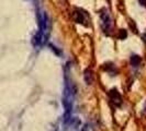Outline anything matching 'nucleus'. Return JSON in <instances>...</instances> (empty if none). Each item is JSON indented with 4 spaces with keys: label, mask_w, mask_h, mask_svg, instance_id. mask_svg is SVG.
Segmentation results:
<instances>
[{
    "label": "nucleus",
    "mask_w": 146,
    "mask_h": 131,
    "mask_svg": "<svg viewBox=\"0 0 146 131\" xmlns=\"http://www.w3.org/2000/svg\"><path fill=\"white\" fill-rule=\"evenodd\" d=\"M100 19H101V24H102L103 29L106 32H108L111 28V18H110L109 13L106 10H102L100 12Z\"/></svg>",
    "instance_id": "nucleus-1"
},
{
    "label": "nucleus",
    "mask_w": 146,
    "mask_h": 131,
    "mask_svg": "<svg viewBox=\"0 0 146 131\" xmlns=\"http://www.w3.org/2000/svg\"><path fill=\"white\" fill-rule=\"evenodd\" d=\"M109 96H110V98H111V101H112V103H113L117 107L122 105V96H121V94L117 92L115 88L110 91Z\"/></svg>",
    "instance_id": "nucleus-2"
},
{
    "label": "nucleus",
    "mask_w": 146,
    "mask_h": 131,
    "mask_svg": "<svg viewBox=\"0 0 146 131\" xmlns=\"http://www.w3.org/2000/svg\"><path fill=\"white\" fill-rule=\"evenodd\" d=\"M84 80H85V82L87 83L88 85L92 84V82H94V72H92L91 69H86L84 71Z\"/></svg>",
    "instance_id": "nucleus-3"
},
{
    "label": "nucleus",
    "mask_w": 146,
    "mask_h": 131,
    "mask_svg": "<svg viewBox=\"0 0 146 131\" xmlns=\"http://www.w3.org/2000/svg\"><path fill=\"white\" fill-rule=\"evenodd\" d=\"M74 19H75V21L80 23V24H85V15L84 13H81L79 10H76L74 12Z\"/></svg>",
    "instance_id": "nucleus-4"
},
{
    "label": "nucleus",
    "mask_w": 146,
    "mask_h": 131,
    "mask_svg": "<svg viewBox=\"0 0 146 131\" xmlns=\"http://www.w3.org/2000/svg\"><path fill=\"white\" fill-rule=\"evenodd\" d=\"M141 61H142V58L139 57V55H133L131 59H130V62H131V65L133 67H137L141 64Z\"/></svg>",
    "instance_id": "nucleus-5"
},
{
    "label": "nucleus",
    "mask_w": 146,
    "mask_h": 131,
    "mask_svg": "<svg viewBox=\"0 0 146 131\" xmlns=\"http://www.w3.org/2000/svg\"><path fill=\"white\" fill-rule=\"evenodd\" d=\"M42 39H43V33L42 32H38L35 37H34V44L35 45H40L42 43Z\"/></svg>",
    "instance_id": "nucleus-6"
},
{
    "label": "nucleus",
    "mask_w": 146,
    "mask_h": 131,
    "mask_svg": "<svg viewBox=\"0 0 146 131\" xmlns=\"http://www.w3.org/2000/svg\"><path fill=\"white\" fill-rule=\"evenodd\" d=\"M126 36H127L126 31H125V29H121L120 33H119V38H120V39H125Z\"/></svg>",
    "instance_id": "nucleus-7"
},
{
    "label": "nucleus",
    "mask_w": 146,
    "mask_h": 131,
    "mask_svg": "<svg viewBox=\"0 0 146 131\" xmlns=\"http://www.w3.org/2000/svg\"><path fill=\"white\" fill-rule=\"evenodd\" d=\"M50 47H51V49H52L53 51H54V52H55L56 55H60V51H59L58 49H57V48H56V47L54 46V45H52V44H50Z\"/></svg>",
    "instance_id": "nucleus-8"
},
{
    "label": "nucleus",
    "mask_w": 146,
    "mask_h": 131,
    "mask_svg": "<svg viewBox=\"0 0 146 131\" xmlns=\"http://www.w3.org/2000/svg\"><path fill=\"white\" fill-rule=\"evenodd\" d=\"M139 3H141L142 6L146 7V0H139Z\"/></svg>",
    "instance_id": "nucleus-9"
},
{
    "label": "nucleus",
    "mask_w": 146,
    "mask_h": 131,
    "mask_svg": "<svg viewBox=\"0 0 146 131\" xmlns=\"http://www.w3.org/2000/svg\"><path fill=\"white\" fill-rule=\"evenodd\" d=\"M143 41H144V42L146 43V32H145V34L143 35Z\"/></svg>",
    "instance_id": "nucleus-10"
},
{
    "label": "nucleus",
    "mask_w": 146,
    "mask_h": 131,
    "mask_svg": "<svg viewBox=\"0 0 146 131\" xmlns=\"http://www.w3.org/2000/svg\"><path fill=\"white\" fill-rule=\"evenodd\" d=\"M81 131H88V128L87 127H84V128L81 129Z\"/></svg>",
    "instance_id": "nucleus-11"
}]
</instances>
